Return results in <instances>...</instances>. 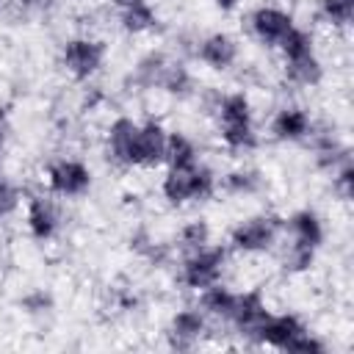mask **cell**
Returning a JSON list of instances; mask_svg holds the SVG:
<instances>
[{"label": "cell", "instance_id": "1", "mask_svg": "<svg viewBox=\"0 0 354 354\" xmlns=\"http://www.w3.org/2000/svg\"><path fill=\"white\" fill-rule=\"evenodd\" d=\"M218 136L230 149H252L257 144L252 102L243 91H232L218 100Z\"/></svg>", "mask_w": 354, "mask_h": 354}, {"label": "cell", "instance_id": "2", "mask_svg": "<svg viewBox=\"0 0 354 354\" xmlns=\"http://www.w3.org/2000/svg\"><path fill=\"white\" fill-rule=\"evenodd\" d=\"M160 194L169 205H191V202H205L216 194V174L202 166H185V169H169L163 183H160Z\"/></svg>", "mask_w": 354, "mask_h": 354}, {"label": "cell", "instance_id": "3", "mask_svg": "<svg viewBox=\"0 0 354 354\" xmlns=\"http://www.w3.org/2000/svg\"><path fill=\"white\" fill-rule=\"evenodd\" d=\"M227 254H230L227 246H210V243L196 252H188L183 260V271H180L183 285L191 290H205V288L221 282Z\"/></svg>", "mask_w": 354, "mask_h": 354}, {"label": "cell", "instance_id": "4", "mask_svg": "<svg viewBox=\"0 0 354 354\" xmlns=\"http://www.w3.org/2000/svg\"><path fill=\"white\" fill-rule=\"evenodd\" d=\"M282 230V221L277 216H249L243 221H238L230 230V249L243 252V254H260L268 252L277 243V235Z\"/></svg>", "mask_w": 354, "mask_h": 354}, {"label": "cell", "instance_id": "5", "mask_svg": "<svg viewBox=\"0 0 354 354\" xmlns=\"http://www.w3.org/2000/svg\"><path fill=\"white\" fill-rule=\"evenodd\" d=\"M105 41L100 39H88V36H75L64 44L61 50V64L64 69L75 77V80H88L100 72V66L105 64Z\"/></svg>", "mask_w": 354, "mask_h": 354}, {"label": "cell", "instance_id": "6", "mask_svg": "<svg viewBox=\"0 0 354 354\" xmlns=\"http://www.w3.org/2000/svg\"><path fill=\"white\" fill-rule=\"evenodd\" d=\"M166 138H169V130L160 122L149 119V122L138 124L130 152H127V166H138V169L160 166L166 158Z\"/></svg>", "mask_w": 354, "mask_h": 354}, {"label": "cell", "instance_id": "7", "mask_svg": "<svg viewBox=\"0 0 354 354\" xmlns=\"http://www.w3.org/2000/svg\"><path fill=\"white\" fill-rule=\"evenodd\" d=\"M47 188H50V194L64 196V199L83 196L91 188V169L75 158L53 160L47 166Z\"/></svg>", "mask_w": 354, "mask_h": 354}, {"label": "cell", "instance_id": "8", "mask_svg": "<svg viewBox=\"0 0 354 354\" xmlns=\"http://www.w3.org/2000/svg\"><path fill=\"white\" fill-rule=\"evenodd\" d=\"M307 326L301 324L299 315L293 313H279V315H266V321L257 326L254 332V343L260 346H268V348H277V351H285L290 346V340H296Z\"/></svg>", "mask_w": 354, "mask_h": 354}, {"label": "cell", "instance_id": "9", "mask_svg": "<svg viewBox=\"0 0 354 354\" xmlns=\"http://www.w3.org/2000/svg\"><path fill=\"white\" fill-rule=\"evenodd\" d=\"M249 22H252V33L263 44H268V47H277L290 33V28L296 25L293 17L285 8H279V6H260V8H254Z\"/></svg>", "mask_w": 354, "mask_h": 354}, {"label": "cell", "instance_id": "10", "mask_svg": "<svg viewBox=\"0 0 354 354\" xmlns=\"http://www.w3.org/2000/svg\"><path fill=\"white\" fill-rule=\"evenodd\" d=\"M266 315H268V307H266V299H263V293H260L257 288L235 293V304H232V313H230V324H232L241 335H246V337L254 340V332H257V326L266 321Z\"/></svg>", "mask_w": 354, "mask_h": 354}, {"label": "cell", "instance_id": "11", "mask_svg": "<svg viewBox=\"0 0 354 354\" xmlns=\"http://www.w3.org/2000/svg\"><path fill=\"white\" fill-rule=\"evenodd\" d=\"M25 224L33 241H50L58 232V210L53 205V199L41 196V194H30L28 196V210H25Z\"/></svg>", "mask_w": 354, "mask_h": 354}, {"label": "cell", "instance_id": "12", "mask_svg": "<svg viewBox=\"0 0 354 354\" xmlns=\"http://www.w3.org/2000/svg\"><path fill=\"white\" fill-rule=\"evenodd\" d=\"M205 332V313L185 307L180 313H174L171 324H169V343L171 348H194L199 343Z\"/></svg>", "mask_w": 354, "mask_h": 354}, {"label": "cell", "instance_id": "13", "mask_svg": "<svg viewBox=\"0 0 354 354\" xmlns=\"http://www.w3.org/2000/svg\"><path fill=\"white\" fill-rule=\"evenodd\" d=\"M199 61L207 64L210 69H230L238 58V41L230 36V33H210L199 41V50H196Z\"/></svg>", "mask_w": 354, "mask_h": 354}, {"label": "cell", "instance_id": "14", "mask_svg": "<svg viewBox=\"0 0 354 354\" xmlns=\"http://www.w3.org/2000/svg\"><path fill=\"white\" fill-rule=\"evenodd\" d=\"M310 130H313V122L307 111L299 105H285L271 119V133L277 141H301L310 136Z\"/></svg>", "mask_w": 354, "mask_h": 354}, {"label": "cell", "instance_id": "15", "mask_svg": "<svg viewBox=\"0 0 354 354\" xmlns=\"http://www.w3.org/2000/svg\"><path fill=\"white\" fill-rule=\"evenodd\" d=\"M288 230H290V241H299V243H307V246H313V249H318L321 246V241H324V224H321V218H318V213L315 210H296V213H290L288 216V221H282Z\"/></svg>", "mask_w": 354, "mask_h": 354}, {"label": "cell", "instance_id": "16", "mask_svg": "<svg viewBox=\"0 0 354 354\" xmlns=\"http://www.w3.org/2000/svg\"><path fill=\"white\" fill-rule=\"evenodd\" d=\"M136 127H138V122H133V119H127V116H119V119H113V122H111L108 136H105L108 158H113L116 163L127 166V152H130V144H133Z\"/></svg>", "mask_w": 354, "mask_h": 354}, {"label": "cell", "instance_id": "17", "mask_svg": "<svg viewBox=\"0 0 354 354\" xmlns=\"http://www.w3.org/2000/svg\"><path fill=\"white\" fill-rule=\"evenodd\" d=\"M119 22L127 33H147L158 25V14L147 0H130L119 6Z\"/></svg>", "mask_w": 354, "mask_h": 354}, {"label": "cell", "instance_id": "18", "mask_svg": "<svg viewBox=\"0 0 354 354\" xmlns=\"http://www.w3.org/2000/svg\"><path fill=\"white\" fill-rule=\"evenodd\" d=\"M163 163H166L169 169H185V166H194V163H199V149H196V144H194L185 133H169Z\"/></svg>", "mask_w": 354, "mask_h": 354}, {"label": "cell", "instance_id": "19", "mask_svg": "<svg viewBox=\"0 0 354 354\" xmlns=\"http://www.w3.org/2000/svg\"><path fill=\"white\" fill-rule=\"evenodd\" d=\"M199 304H202L205 315L230 321V313H232V304H235V290H227L221 282H216V285L199 290Z\"/></svg>", "mask_w": 354, "mask_h": 354}, {"label": "cell", "instance_id": "20", "mask_svg": "<svg viewBox=\"0 0 354 354\" xmlns=\"http://www.w3.org/2000/svg\"><path fill=\"white\" fill-rule=\"evenodd\" d=\"M277 47H279V53H282L285 61H299V58H307V55L315 53V39H313L310 30L293 25L290 33H288Z\"/></svg>", "mask_w": 354, "mask_h": 354}, {"label": "cell", "instance_id": "21", "mask_svg": "<svg viewBox=\"0 0 354 354\" xmlns=\"http://www.w3.org/2000/svg\"><path fill=\"white\" fill-rule=\"evenodd\" d=\"M285 75H288V80H293L299 86H318L324 77V66H321L318 55L313 53L299 61H285Z\"/></svg>", "mask_w": 354, "mask_h": 354}, {"label": "cell", "instance_id": "22", "mask_svg": "<svg viewBox=\"0 0 354 354\" xmlns=\"http://www.w3.org/2000/svg\"><path fill=\"white\" fill-rule=\"evenodd\" d=\"M177 241H180V246H183L185 254H188V252H196V249H202V246H207V243H210V227H207V221H205V218H194V221L183 224Z\"/></svg>", "mask_w": 354, "mask_h": 354}, {"label": "cell", "instance_id": "23", "mask_svg": "<svg viewBox=\"0 0 354 354\" xmlns=\"http://www.w3.org/2000/svg\"><path fill=\"white\" fill-rule=\"evenodd\" d=\"M318 14L324 22L343 28L354 17V0H318Z\"/></svg>", "mask_w": 354, "mask_h": 354}, {"label": "cell", "instance_id": "24", "mask_svg": "<svg viewBox=\"0 0 354 354\" xmlns=\"http://www.w3.org/2000/svg\"><path fill=\"white\" fill-rule=\"evenodd\" d=\"M313 260H315V249L313 246L299 243V241H290V246H288V252L282 257V266L290 274H301V271H307L313 266Z\"/></svg>", "mask_w": 354, "mask_h": 354}, {"label": "cell", "instance_id": "25", "mask_svg": "<svg viewBox=\"0 0 354 354\" xmlns=\"http://www.w3.org/2000/svg\"><path fill=\"white\" fill-rule=\"evenodd\" d=\"M257 185H260V177L254 171H232L224 177V188L230 194H252L257 191Z\"/></svg>", "mask_w": 354, "mask_h": 354}, {"label": "cell", "instance_id": "26", "mask_svg": "<svg viewBox=\"0 0 354 354\" xmlns=\"http://www.w3.org/2000/svg\"><path fill=\"white\" fill-rule=\"evenodd\" d=\"M285 351H290V354H324V343L310 329H304L296 340H290V346Z\"/></svg>", "mask_w": 354, "mask_h": 354}, {"label": "cell", "instance_id": "27", "mask_svg": "<svg viewBox=\"0 0 354 354\" xmlns=\"http://www.w3.org/2000/svg\"><path fill=\"white\" fill-rule=\"evenodd\" d=\"M332 183H335L337 194L348 202V199H351V194H354V166L346 160V163L337 169V174H335V180H332Z\"/></svg>", "mask_w": 354, "mask_h": 354}, {"label": "cell", "instance_id": "28", "mask_svg": "<svg viewBox=\"0 0 354 354\" xmlns=\"http://www.w3.org/2000/svg\"><path fill=\"white\" fill-rule=\"evenodd\" d=\"M17 205H19V191L0 174V218H6L8 213H14Z\"/></svg>", "mask_w": 354, "mask_h": 354}, {"label": "cell", "instance_id": "29", "mask_svg": "<svg viewBox=\"0 0 354 354\" xmlns=\"http://www.w3.org/2000/svg\"><path fill=\"white\" fill-rule=\"evenodd\" d=\"M58 0H14L17 8H22L25 14H44L50 8H55Z\"/></svg>", "mask_w": 354, "mask_h": 354}, {"label": "cell", "instance_id": "30", "mask_svg": "<svg viewBox=\"0 0 354 354\" xmlns=\"http://www.w3.org/2000/svg\"><path fill=\"white\" fill-rule=\"evenodd\" d=\"M213 3H216V8H218V11H235L241 0H213Z\"/></svg>", "mask_w": 354, "mask_h": 354}, {"label": "cell", "instance_id": "31", "mask_svg": "<svg viewBox=\"0 0 354 354\" xmlns=\"http://www.w3.org/2000/svg\"><path fill=\"white\" fill-rule=\"evenodd\" d=\"M3 144H6V124H3V116H0V152H3Z\"/></svg>", "mask_w": 354, "mask_h": 354}]
</instances>
